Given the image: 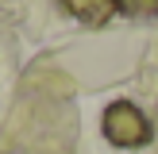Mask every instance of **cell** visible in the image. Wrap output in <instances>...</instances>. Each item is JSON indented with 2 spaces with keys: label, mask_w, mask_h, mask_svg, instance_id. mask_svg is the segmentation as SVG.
Instances as JSON below:
<instances>
[{
  "label": "cell",
  "mask_w": 158,
  "mask_h": 154,
  "mask_svg": "<svg viewBox=\"0 0 158 154\" xmlns=\"http://www.w3.org/2000/svg\"><path fill=\"white\" fill-rule=\"evenodd\" d=\"M116 8L123 15H131V19H151V15H158V0H116Z\"/></svg>",
  "instance_id": "3"
},
{
  "label": "cell",
  "mask_w": 158,
  "mask_h": 154,
  "mask_svg": "<svg viewBox=\"0 0 158 154\" xmlns=\"http://www.w3.org/2000/svg\"><path fill=\"white\" fill-rule=\"evenodd\" d=\"M100 131L112 146L120 150H135V146L151 143V120L139 112V104L131 100H112L104 108V120H100Z\"/></svg>",
  "instance_id": "1"
},
{
  "label": "cell",
  "mask_w": 158,
  "mask_h": 154,
  "mask_svg": "<svg viewBox=\"0 0 158 154\" xmlns=\"http://www.w3.org/2000/svg\"><path fill=\"white\" fill-rule=\"evenodd\" d=\"M62 8H66L73 19L89 23V27H100V23H108L120 8H116V0H58Z\"/></svg>",
  "instance_id": "2"
}]
</instances>
